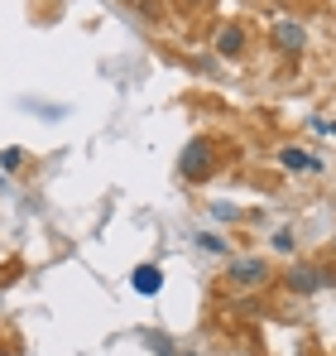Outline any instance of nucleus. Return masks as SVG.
Instances as JSON below:
<instances>
[{
	"instance_id": "obj_5",
	"label": "nucleus",
	"mask_w": 336,
	"mask_h": 356,
	"mask_svg": "<svg viewBox=\"0 0 336 356\" xmlns=\"http://www.w3.org/2000/svg\"><path fill=\"white\" fill-rule=\"evenodd\" d=\"M288 284H293L298 294H312V289H322V284H327V275H317V270H293V275H288Z\"/></svg>"
},
{
	"instance_id": "obj_8",
	"label": "nucleus",
	"mask_w": 336,
	"mask_h": 356,
	"mask_svg": "<svg viewBox=\"0 0 336 356\" xmlns=\"http://www.w3.org/2000/svg\"><path fill=\"white\" fill-rule=\"evenodd\" d=\"M19 159H24L19 149H0V164H5V174H15V169H19Z\"/></svg>"
},
{
	"instance_id": "obj_1",
	"label": "nucleus",
	"mask_w": 336,
	"mask_h": 356,
	"mask_svg": "<svg viewBox=\"0 0 336 356\" xmlns=\"http://www.w3.org/2000/svg\"><path fill=\"white\" fill-rule=\"evenodd\" d=\"M183 174H187V178L212 174V145H207V140H197V145L183 149Z\"/></svg>"
},
{
	"instance_id": "obj_7",
	"label": "nucleus",
	"mask_w": 336,
	"mask_h": 356,
	"mask_svg": "<svg viewBox=\"0 0 336 356\" xmlns=\"http://www.w3.org/2000/svg\"><path fill=\"white\" fill-rule=\"evenodd\" d=\"M240 44H245V39H240V29H226V34H221V44H217V49H221L226 58H235V54H240Z\"/></svg>"
},
{
	"instance_id": "obj_4",
	"label": "nucleus",
	"mask_w": 336,
	"mask_h": 356,
	"mask_svg": "<svg viewBox=\"0 0 336 356\" xmlns=\"http://www.w3.org/2000/svg\"><path fill=\"white\" fill-rule=\"evenodd\" d=\"M130 280H135V289H140V294H159V284H164V275H159L154 265H140Z\"/></svg>"
},
{
	"instance_id": "obj_2",
	"label": "nucleus",
	"mask_w": 336,
	"mask_h": 356,
	"mask_svg": "<svg viewBox=\"0 0 336 356\" xmlns=\"http://www.w3.org/2000/svg\"><path fill=\"white\" fill-rule=\"evenodd\" d=\"M230 280H235V284H264V280H269V265H264V260H235V265H230Z\"/></svg>"
},
{
	"instance_id": "obj_11",
	"label": "nucleus",
	"mask_w": 336,
	"mask_h": 356,
	"mask_svg": "<svg viewBox=\"0 0 336 356\" xmlns=\"http://www.w3.org/2000/svg\"><path fill=\"white\" fill-rule=\"evenodd\" d=\"M183 356H197V352H183Z\"/></svg>"
},
{
	"instance_id": "obj_9",
	"label": "nucleus",
	"mask_w": 336,
	"mask_h": 356,
	"mask_svg": "<svg viewBox=\"0 0 336 356\" xmlns=\"http://www.w3.org/2000/svg\"><path fill=\"white\" fill-rule=\"evenodd\" d=\"M197 241H202V250H212V255H221V250H226V241L212 236V232H207V236H197Z\"/></svg>"
},
{
	"instance_id": "obj_3",
	"label": "nucleus",
	"mask_w": 336,
	"mask_h": 356,
	"mask_svg": "<svg viewBox=\"0 0 336 356\" xmlns=\"http://www.w3.org/2000/svg\"><path fill=\"white\" fill-rule=\"evenodd\" d=\"M274 44H283L288 54H303V49H308V34H303L298 24H288V19H283V24H274Z\"/></svg>"
},
{
	"instance_id": "obj_6",
	"label": "nucleus",
	"mask_w": 336,
	"mask_h": 356,
	"mask_svg": "<svg viewBox=\"0 0 336 356\" xmlns=\"http://www.w3.org/2000/svg\"><path fill=\"white\" fill-rule=\"evenodd\" d=\"M279 164H283V169H293V174H308V169H322V164H317L312 154H303V149H283V154H279Z\"/></svg>"
},
{
	"instance_id": "obj_10",
	"label": "nucleus",
	"mask_w": 336,
	"mask_h": 356,
	"mask_svg": "<svg viewBox=\"0 0 336 356\" xmlns=\"http://www.w3.org/2000/svg\"><path fill=\"white\" fill-rule=\"evenodd\" d=\"M149 347H154L159 356H173V347H168V337H149Z\"/></svg>"
}]
</instances>
